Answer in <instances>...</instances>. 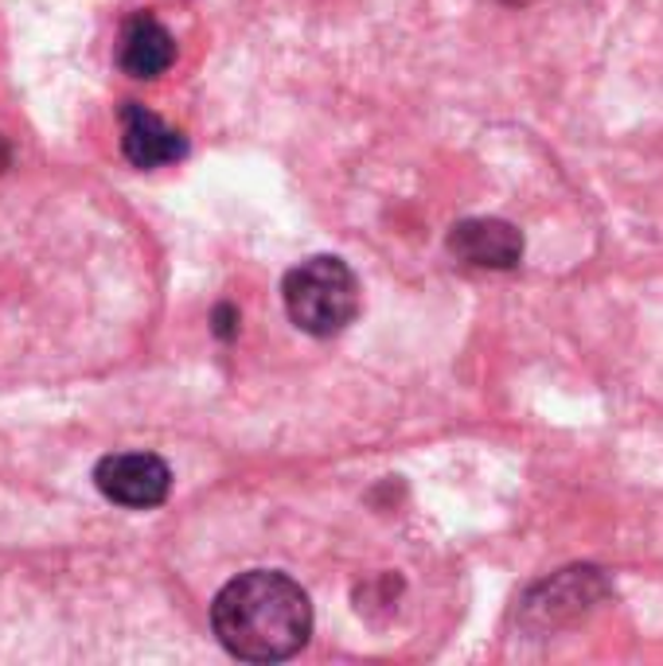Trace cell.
Returning a JSON list of instances; mask_svg holds the SVG:
<instances>
[{"label": "cell", "mask_w": 663, "mask_h": 666, "mask_svg": "<svg viewBox=\"0 0 663 666\" xmlns=\"http://www.w3.org/2000/svg\"><path fill=\"white\" fill-rule=\"evenodd\" d=\"M211 628L234 658L281 663L309 643L312 604L285 574L250 569L219 589L211 604Z\"/></svg>", "instance_id": "obj_1"}, {"label": "cell", "mask_w": 663, "mask_h": 666, "mask_svg": "<svg viewBox=\"0 0 663 666\" xmlns=\"http://www.w3.org/2000/svg\"><path fill=\"white\" fill-rule=\"evenodd\" d=\"M281 296H285V312L293 324L300 332L320 335V340L344 332L359 312V281H355L352 266L344 258H328V254L290 269Z\"/></svg>", "instance_id": "obj_2"}, {"label": "cell", "mask_w": 663, "mask_h": 666, "mask_svg": "<svg viewBox=\"0 0 663 666\" xmlns=\"http://www.w3.org/2000/svg\"><path fill=\"white\" fill-rule=\"evenodd\" d=\"M94 483L106 499L130 510H149L169 499L172 472L169 464L152 453H113L98 460L94 468Z\"/></svg>", "instance_id": "obj_3"}, {"label": "cell", "mask_w": 663, "mask_h": 666, "mask_svg": "<svg viewBox=\"0 0 663 666\" xmlns=\"http://www.w3.org/2000/svg\"><path fill=\"white\" fill-rule=\"evenodd\" d=\"M605 577L601 569H589V565H578V569H562L558 577L551 581L535 584L531 592L524 596V616L539 628H558V624H570L578 616H586L598 601H605Z\"/></svg>", "instance_id": "obj_4"}, {"label": "cell", "mask_w": 663, "mask_h": 666, "mask_svg": "<svg viewBox=\"0 0 663 666\" xmlns=\"http://www.w3.org/2000/svg\"><path fill=\"white\" fill-rule=\"evenodd\" d=\"M449 254L465 266L515 269L524 261V234L504 219H465L449 231Z\"/></svg>", "instance_id": "obj_5"}, {"label": "cell", "mask_w": 663, "mask_h": 666, "mask_svg": "<svg viewBox=\"0 0 663 666\" xmlns=\"http://www.w3.org/2000/svg\"><path fill=\"white\" fill-rule=\"evenodd\" d=\"M122 152L133 168H157L172 164L187 152L184 133L169 130L157 113H149L145 106L125 102L122 106Z\"/></svg>", "instance_id": "obj_6"}, {"label": "cell", "mask_w": 663, "mask_h": 666, "mask_svg": "<svg viewBox=\"0 0 663 666\" xmlns=\"http://www.w3.org/2000/svg\"><path fill=\"white\" fill-rule=\"evenodd\" d=\"M176 59V44L152 16H133L122 32V51L118 63L130 78H157Z\"/></svg>", "instance_id": "obj_7"}, {"label": "cell", "mask_w": 663, "mask_h": 666, "mask_svg": "<svg viewBox=\"0 0 663 666\" xmlns=\"http://www.w3.org/2000/svg\"><path fill=\"white\" fill-rule=\"evenodd\" d=\"M211 324H216L219 340H234V335H238V308H234V305H216Z\"/></svg>", "instance_id": "obj_8"}]
</instances>
